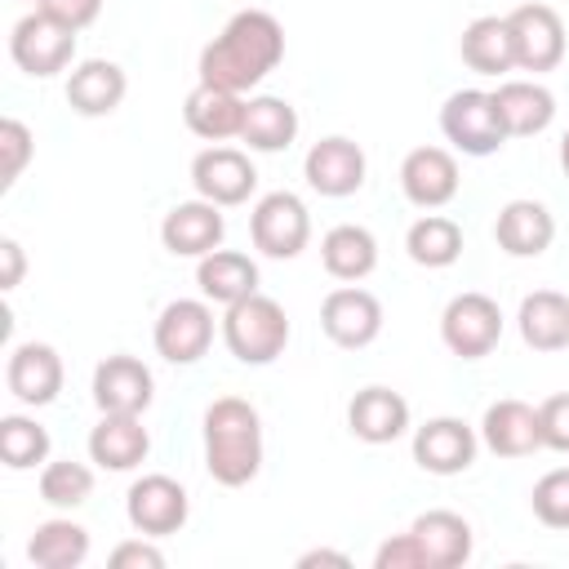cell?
<instances>
[{
  "instance_id": "obj_1",
  "label": "cell",
  "mask_w": 569,
  "mask_h": 569,
  "mask_svg": "<svg viewBox=\"0 0 569 569\" xmlns=\"http://www.w3.org/2000/svg\"><path fill=\"white\" fill-rule=\"evenodd\" d=\"M284 58V27L267 9H240L231 22L200 49V84L249 93Z\"/></svg>"
},
{
  "instance_id": "obj_2",
  "label": "cell",
  "mask_w": 569,
  "mask_h": 569,
  "mask_svg": "<svg viewBox=\"0 0 569 569\" xmlns=\"http://www.w3.org/2000/svg\"><path fill=\"white\" fill-rule=\"evenodd\" d=\"M204 467L227 489H240L262 471V418L249 400L218 396L204 409Z\"/></svg>"
},
{
  "instance_id": "obj_3",
  "label": "cell",
  "mask_w": 569,
  "mask_h": 569,
  "mask_svg": "<svg viewBox=\"0 0 569 569\" xmlns=\"http://www.w3.org/2000/svg\"><path fill=\"white\" fill-rule=\"evenodd\" d=\"M222 342L240 365H271L289 347V316L276 298L249 293L227 307L222 316Z\"/></svg>"
},
{
  "instance_id": "obj_4",
  "label": "cell",
  "mask_w": 569,
  "mask_h": 569,
  "mask_svg": "<svg viewBox=\"0 0 569 569\" xmlns=\"http://www.w3.org/2000/svg\"><path fill=\"white\" fill-rule=\"evenodd\" d=\"M440 133L462 151V156H493L507 142V124L498 116L493 93L485 89H458L440 107Z\"/></svg>"
},
{
  "instance_id": "obj_5",
  "label": "cell",
  "mask_w": 569,
  "mask_h": 569,
  "mask_svg": "<svg viewBox=\"0 0 569 569\" xmlns=\"http://www.w3.org/2000/svg\"><path fill=\"white\" fill-rule=\"evenodd\" d=\"M9 58L18 62V71H27L36 80H49V76H58V71L71 67V58H76V31L36 9V13H27V18L13 22Z\"/></svg>"
},
{
  "instance_id": "obj_6",
  "label": "cell",
  "mask_w": 569,
  "mask_h": 569,
  "mask_svg": "<svg viewBox=\"0 0 569 569\" xmlns=\"http://www.w3.org/2000/svg\"><path fill=\"white\" fill-rule=\"evenodd\" d=\"M249 236L267 258H298L311 240V213L293 191H267L249 213Z\"/></svg>"
},
{
  "instance_id": "obj_7",
  "label": "cell",
  "mask_w": 569,
  "mask_h": 569,
  "mask_svg": "<svg viewBox=\"0 0 569 569\" xmlns=\"http://www.w3.org/2000/svg\"><path fill=\"white\" fill-rule=\"evenodd\" d=\"M440 338L462 360L489 356L498 347V338H502V311H498V302L489 293H476V289L449 298V307L440 311Z\"/></svg>"
},
{
  "instance_id": "obj_8",
  "label": "cell",
  "mask_w": 569,
  "mask_h": 569,
  "mask_svg": "<svg viewBox=\"0 0 569 569\" xmlns=\"http://www.w3.org/2000/svg\"><path fill=\"white\" fill-rule=\"evenodd\" d=\"M124 516H129V525H133L138 533H147V538H169V533H178V529L187 525L191 498H187V489H182L173 476L151 471V476H138V480L129 485V493H124Z\"/></svg>"
},
{
  "instance_id": "obj_9",
  "label": "cell",
  "mask_w": 569,
  "mask_h": 569,
  "mask_svg": "<svg viewBox=\"0 0 569 569\" xmlns=\"http://www.w3.org/2000/svg\"><path fill=\"white\" fill-rule=\"evenodd\" d=\"M151 342L169 365H196L213 342V307H209V298H173L156 316Z\"/></svg>"
},
{
  "instance_id": "obj_10",
  "label": "cell",
  "mask_w": 569,
  "mask_h": 569,
  "mask_svg": "<svg viewBox=\"0 0 569 569\" xmlns=\"http://www.w3.org/2000/svg\"><path fill=\"white\" fill-rule=\"evenodd\" d=\"M511 27V49H516V67L520 71H556L565 58V22L551 4H516L507 13Z\"/></svg>"
},
{
  "instance_id": "obj_11",
  "label": "cell",
  "mask_w": 569,
  "mask_h": 569,
  "mask_svg": "<svg viewBox=\"0 0 569 569\" xmlns=\"http://www.w3.org/2000/svg\"><path fill=\"white\" fill-rule=\"evenodd\" d=\"M320 329L333 347L360 351L382 333V302L360 284H338L320 302Z\"/></svg>"
},
{
  "instance_id": "obj_12",
  "label": "cell",
  "mask_w": 569,
  "mask_h": 569,
  "mask_svg": "<svg viewBox=\"0 0 569 569\" xmlns=\"http://www.w3.org/2000/svg\"><path fill=\"white\" fill-rule=\"evenodd\" d=\"M365 173H369V160L360 151V142L342 138V133H329L320 142H311L307 160H302V178L311 191L329 196V200H342V196H356L365 187Z\"/></svg>"
},
{
  "instance_id": "obj_13",
  "label": "cell",
  "mask_w": 569,
  "mask_h": 569,
  "mask_svg": "<svg viewBox=\"0 0 569 569\" xmlns=\"http://www.w3.org/2000/svg\"><path fill=\"white\" fill-rule=\"evenodd\" d=\"M191 187L200 200L218 204V209H231V204H244L258 187V169L244 151L236 147H204L196 160H191Z\"/></svg>"
},
{
  "instance_id": "obj_14",
  "label": "cell",
  "mask_w": 569,
  "mask_h": 569,
  "mask_svg": "<svg viewBox=\"0 0 569 569\" xmlns=\"http://www.w3.org/2000/svg\"><path fill=\"white\" fill-rule=\"evenodd\" d=\"M156 400V378L138 356H107L93 369V405L102 413H147Z\"/></svg>"
},
{
  "instance_id": "obj_15",
  "label": "cell",
  "mask_w": 569,
  "mask_h": 569,
  "mask_svg": "<svg viewBox=\"0 0 569 569\" xmlns=\"http://www.w3.org/2000/svg\"><path fill=\"white\" fill-rule=\"evenodd\" d=\"M476 449H480V436L462 422V418H427L418 431H413V462L431 476H458L476 462Z\"/></svg>"
},
{
  "instance_id": "obj_16",
  "label": "cell",
  "mask_w": 569,
  "mask_h": 569,
  "mask_svg": "<svg viewBox=\"0 0 569 569\" xmlns=\"http://www.w3.org/2000/svg\"><path fill=\"white\" fill-rule=\"evenodd\" d=\"M458 187H462L458 160L445 147H413L400 160V191L418 209H445L458 196Z\"/></svg>"
},
{
  "instance_id": "obj_17",
  "label": "cell",
  "mask_w": 569,
  "mask_h": 569,
  "mask_svg": "<svg viewBox=\"0 0 569 569\" xmlns=\"http://www.w3.org/2000/svg\"><path fill=\"white\" fill-rule=\"evenodd\" d=\"M222 236H227L222 209L209 204V200H200V196L173 204L164 213V222H160V240H164V249L173 258H204V253H213L222 244Z\"/></svg>"
},
{
  "instance_id": "obj_18",
  "label": "cell",
  "mask_w": 569,
  "mask_h": 569,
  "mask_svg": "<svg viewBox=\"0 0 569 569\" xmlns=\"http://www.w3.org/2000/svg\"><path fill=\"white\" fill-rule=\"evenodd\" d=\"M4 382H9V391H13L27 409L53 405L58 391H62V356H58L49 342H18V347L9 351Z\"/></svg>"
},
{
  "instance_id": "obj_19",
  "label": "cell",
  "mask_w": 569,
  "mask_h": 569,
  "mask_svg": "<svg viewBox=\"0 0 569 569\" xmlns=\"http://www.w3.org/2000/svg\"><path fill=\"white\" fill-rule=\"evenodd\" d=\"M480 440L489 453L498 458H529L542 449V422H538V409L525 405V400H493L480 418Z\"/></svg>"
},
{
  "instance_id": "obj_20",
  "label": "cell",
  "mask_w": 569,
  "mask_h": 569,
  "mask_svg": "<svg viewBox=\"0 0 569 569\" xmlns=\"http://www.w3.org/2000/svg\"><path fill=\"white\" fill-rule=\"evenodd\" d=\"M493 240L511 258H538L556 240V218L542 200H507L493 218Z\"/></svg>"
},
{
  "instance_id": "obj_21",
  "label": "cell",
  "mask_w": 569,
  "mask_h": 569,
  "mask_svg": "<svg viewBox=\"0 0 569 569\" xmlns=\"http://www.w3.org/2000/svg\"><path fill=\"white\" fill-rule=\"evenodd\" d=\"M347 427L365 445H391L409 431V400L391 387H365L347 405Z\"/></svg>"
},
{
  "instance_id": "obj_22",
  "label": "cell",
  "mask_w": 569,
  "mask_h": 569,
  "mask_svg": "<svg viewBox=\"0 0 569 569\" xmlns=\"http://www.w3.org/2000/svg\"><path fill=\"white\" fill-rule=\"evenodd\" d=\"M129 93V80L120 71V62L111 58H84L71 67L67 76V102L76 116H111Z\"/></svg>"
},
{
  "instance_id": "obj_23",
  "label": "cell",
  "mask_w": 569,
  "mask_h": 569,
  "mask_svg": "<svg viewBox=\"0 0 569 569\" xmlns=\"http://www.w3.org/2000/svg\"><path fill=\"white\" fill-rule=\"evenodd\" d=\"M151 453V436L142 427V413H102L89 431V458L102 471H133Z\"/></svg>"
},
{
  "instance_id": "obj_24",
  "label": "cell",
  "mask_w": 569,
  "mask_h": 569,
  "mask_svg": "<svg viewBox=\"0 0 569 569\" xmlns=\"http://www.w3.org/2000/svg\"><path fill=\"white\" fill-rule=\"evenodd\" d=\"M182 120L196 138L204 142H227V138H240L244 129V93H231V89H213V84H196L182 102Z\"/></svg>"
},
{
  "instance_id": "obj_25",
  "label": "cell",
  "mask_w": 569,
  "mask_h": 569,
  "mask_svg": "<svg viewBox=\"0 0 569 569\" xmlns=\"http://www.w3.org/2000/svg\"><path fill=\"white\" fill-rule=\"evenodd\" d=\"M493 102L507 124V138H533L556 120V98L538 80H502L493 89Z\"/></svg>"
},
{
  "instance_id": "obj_26",
  "label": "cell",
  "mask_w": 569,
  "mask_h": 569,
  "mask_svg": "<svg viewBox=\"0 0 569 569\" xmlns=\"http://www.w3.org/2000/svg\"><path fill=\"white\" fill-rule=\"evenodd\" d=\"M196 284L209 302L231 307V302L258 293V262L240 249H213L196 262Z\"/></svg>"
},
{
  "instance_id": "obj_27",
  "label": "cell",
  "mask_w": 569,
  "mask_h": 569,
  "mask_svg": "<svg viewBox=\"0 0 569 569\" xmlns=\"http://www.w3.org/2000/svg\"><path fill=\"white\" fill-rule=\"evenodd\" d=\"M320 262H325V271H329L333 280L356 284V280H365V276L378 267V240H373V231L360 227V222H338V227H329L325 240H320Z\"/></svg>"
},
{
  "instance_id": "obj_28",
  "label": "cell",
  "mask_w": 569,
  "mask_h": 569,
  "mask_svg": "<svg viewBox=\"0 0 569 569\" xmlns=\"http://www.w3.org/2000/svg\"><path fill=\"white\" fill-rule=\"evenodd\" d=\"M458 53H462V62H467L476 76H507V71H516L511 27H507V18H498V13L471 18V22L462 27Z\"/></svg>"
},
{
  "instance_id": "obj_29",
  "label": "cell",
  "mask_w": 569,
  "mask_h": 569,
  "mask_svg": "<svg viewBox=\"0 0 569 569\" xmlns=\"http://www.w3.org/2000/svg\"><path fill=\"white\" fill-rule=\"evenodd\" d=\"M516 325H520L525 347L560 351V347H569V298L556 293V289H533V293L520 298Z\"/></svg>"
},
{
  "instance_id": "obj_30",
  "label": "cell",
  "mask_w": 569,
  "mask_h": 569,
  "mask_svg": "<svg viewBox=\"0 0 569 569\" xmlns=\"http://www.w3.org/2000/svg\"><path fill=\"white\" fill-rule=\"evenodd\" d=\"M409 533L422 542L431 569H458V565L471 560V525L458 511H445V507L440 511H422L409 525Z\"/></svg>"
},
{
  "instance_id": "obj_31",
  "label": "cell",
  "mask_w": 569,
  "mask_h": 569,
  "mask_svg": "<svg viewBox=\"0 0 569 569\" xmlns=\"http://www.w3.org/2000/svg\"><path fill=\"white\" fill-rule=\"evenodd\" d=\"M298 138V111L276 98V93H258L244 102V129L240 142H249V151H284Z\"/></svg>"
},
{
  "instance_id": "obj_32",
  "label": "cell",
  "mask_w": 569,
  "mask_h": 569,
  "mask_svg": "<svg viewBox=\"0 0 569 569\" xmlns=\"http://www.w3.org/2000/svg\"><path fill=\"white\" fill-rule=\"evenodd\" d=\"M84 556H89V529L67 516L36 525V533L27 538V560L36 569H76L84 565Z\"/></svg>"
},
{
  "instance_id": "obj_33",
  "label": "cell",
  "mask_w": 569,
  "mask_h": 569,
  "mask_svg": "<svg viewBox=\"0 0 569 569\" xmlns=\"http://www.w3.org/2000/svg\"><path fill=\"white\" fill-rule=\"evenodd\" d=\"M405 249H409V258L418 267H431V271L453 267L462 258V227L453 218H445V213H422L405 231Z\"/></svg>"
},
{
  "instance_id": "obj_34",
  "label": "cell",
  "mask_w": 569,
  "mask_h": 569,
  "mask_svg": "<svg viewBox=\"0 0 569 569\" xmlns=\"http://www.w3.org/2000/svg\"><path fill=\"white\" fill-rule=\"evenodd\" d=\"M0 458L9 471H31V467L49 462V431L36 418L4 413L0 418Z\"/></svg>"
},
{
  "instance_id": "obj_35",
  "label": "cell",
  "mask_w": 569,
  "mask_h": 569,
  "mask_svg": "<svg viewBox=\"0 0 569 569\" xmlns=\"http://www.w3.org/2000/svg\"><path fill=\"white\" fill-rule=\"evenodd\" d=\"M89 493H93V471H89L84 462L58 458V462H44V467H40V498H44L49 507L71 511V507L89 502Z\"/></svg>"
},
{
  "instance_id": "obj_36",
  "label": "cell",
  "mask_w": 569,
  "mask_h": 569,
  "mask_svg": "<svg viewBox=\"0 0 569 569\" xmlns=\"http://www.w3.org/2000/svg\"><path fill=\"white\" fill-rule=\"evenodd\" d=\"M529 507H533V516H538L547 529H569V467L547 471V476L533 485Z\"/></svg>"
},
{
  "instance_id": "obj_37",
  "label": "cell",
  "mask_w": 569,
  "mask_h": 569,
  "mask_svg": "<svg viewBox=\"0 0 569 569\" xmlns=\"http://www.w3.org/2000/svg\"><path fill=\"white\" fill-rule=\"evenodd\" d=\"M31 156H36L31 129H27L22 120L4 116V120H0V187H13V182L22 178V169H27Z\"/></svg>"
},
{
  "instance_id": "obj_38",
  "label": "cell",
  "mask_w": 569,
  "mask_h": 569,
  "mask_svg": "<svg viewBox=\"0 0 569 569\" xmlns=\"http://www.w3.org/2000/svg\"><path fill=\"white\" fill-rule=\"evenodd\" d=\"M538 422H542V449L569 453V391L547 396L538 405Z\"/></svg>"
},
{
  "instance_id": "obj_39",
  "label": "cell",
  "mask_w": 569,
  "mask_h": 569,
  "mask_svg": "<svg viewBox=\"0 0 569 569\" xmlns=\"http://www.w3.org/2000/svg\"><path fill=\"white\" fill-rule=\"evenodd\" d=\"M373 569H431V565L413 533H396L373 551Z\"/></svg>"
},
{
  "instance_id": "obj_40",
  "label": "cell",
  "mask_w": 569,
  "mask_h": 569,
  "mask_svg": "<svg viewBox=\"0 0 569 569\" xmlns=\"http://www.w3.org/2000/svg\"><path fill=\"white\" fill-rule=\"evenodd\" d=\"M40 13H49L53 22L71 27V31H84L89 22H98L102 13V0H36Z\"/></svg>"
},
{
  "instance_id": "obj_41",
  "label": "cell",
  "mask_w": 569,
  "mask_h": 569,
  "mask_svg": "<svg viewBox=\"0 0 569 569\" xmlns=\"http://www.w3.org/2000/svg\"><path fill=\"white\" fill-rule=\"evenodd\" d=\"M160 565H164V551L147 533H138L111 551V569H160Z\"/></svg>"
},
{
  "instance_id": "obj_42",
  "label": "cell",
  "mask_w": 569,
  "mask_h": 569,
  "mask_svg": "<svg viewBox=\"0 0 569 569\" xmlns=\"http://www.w3.org/2000/svg\"><path fill=\"white\" fill-rule=\"evenodd\" d=\"M0 262H4V271H0V289H18V284H22V267H27V258H22V244H18L13 236L0 240Z\"/></svg>"
},
{
  "instance_id": "obj_43",
  "label": "cell",
  "mask_w": 569,
  "mask_h": 569,
  "mask_svg": "<svg viewBox=\"0 0 569 569\" xmlns=\"http://www.w3.org/2000/svg\"><path fill=\"white\" fill-rule=\"evenodd\" d=\"M311 565H338V569H347L351 560H347L342 551H329V547H316V551H302V556H298V569H311Z\"/></svg>"
},
{
  "instance_id": "obj_44",
  "label": "cell",
  "mask_w": 569,
  "mask_h": 569,
  "mask_svg": "<svg viewBox=\"0 0 569 569\" xmlns=\"http://www.w3.org/2000/svg\"><path fill=\"white\" fill-rule=\"evenodd\" d=\"M560 169H565V178H569V129H565V138H560Z\"/></svg>"
}]
</instances>
